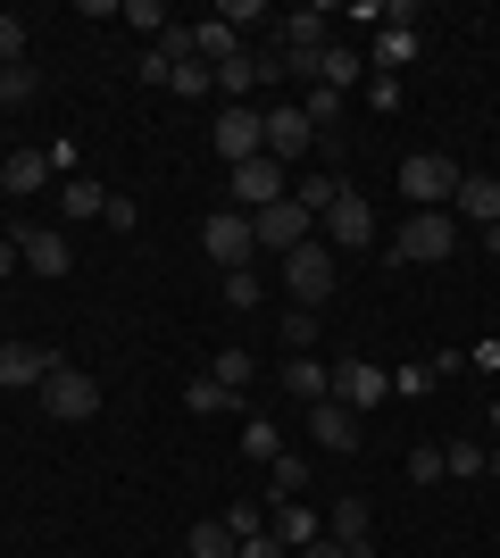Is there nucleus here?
<instances>
[{
  "label": "nucleus",
  "mask_w": 500,
  "mask_h": 558,
  "mask_svg": "<svg viewBox=\"0 0 500 558\" xmlns=\"http://www.w3.org/2000/svg\"><path fill=\"white\" fill-rule=\"evenodd\" d=\"M184 409H192V417H225V409H242V400L225 392L217 375H192V384H184Z\"/></svg>",
  "instance_id": "21"
},
{
  "label": "nucleus",
  "mask_w": 500,
  "mask_h": 558,
  "mask_svg": "<svg viewBox=\"0 0 500 558\" xmlns=\"http://www.w3.org/2000/svg\"><path fill=\"white\" fill-rule=\"evenodd\" d=\"M217 17L234 25V34H251V25H267V9H259V0H225V9H217Z\"/></svg>",
  "instance_id": "37"
},
{
  "label": "nucleus",
  "mask_w": 500,
  "mask_h": 558,
  "mask_svg": "<svg viewBox=\"0 0 500 558\" xmlns=\"http://www.w3.org/2000/svg\"><path fill=\"white\" fill-rule=\"evenodd\" d=\"M408 484H442V450H408Z\"/></svg>",
  "instance_id": "39"
},
{
  "label": "nucleus",
  "mask_w": 500,
  "mask_h": 558,
  "mask_svg": "<svg viewBox=\"0 0 500 558\" xmlns=\"http://www.w3.org/2000/svg\"><path fill=\"white\" fill-rule=\"evenodd\" d=\"M34 93H42V75H34V68H0V117H9V109H25Z\"/></svg>",
  "instance_id": "29"
},
{
  "label": "nucleus",
  "mask_w": 500,
  "mask_h": 558,
  "mask_svg": "<svg viewBox=\"0 0 500 558\" xmlns=\"http://www.w3.org/2000/svg\"><path fill=\"white\" fill-rule=\"evenodd\" d=\"M383 392H392V384H383L376 359H342V367H333V400H342V409H376Z\"/></svg>",
  "instance_id": "14"
},
{
  "label": "nucleus",
  "mask_w": 500,
  "mask_h": 558,
  "mask_svg": "<svg viewBox=\"0 0 500 558\" xmlns=\"http://www.w3.org/2000/svg\"><path fill=\"white\" fill-rule=\"evenodd\" d=\"M42 409H50V425H84L100 409V384L84 367H68V359H59V367L42 375Z\"/></svg>",
  "instance_id": "3"
},
{
  "label": "nucleus",
  "mask_w": 500,
  "mask_h": 558,
  "mask_svg": "<svg viewBox=\"0 0 500 558\" xmlns=\"http://www.w3.org/2000/svg\"><path fill=\"white\" fill-rule=\"evenodd\" d=\"M134 75H143V84H175V59H167V50H143V68H134Z\"/></svg>",
  "instance_id": "41"
},
{
  "label": "nucleus",
  "mask_w": 500,
  "mask_h": 558,
  "mask_svg": "<svg viewBox=\"0 0 500 558\" xmlns=\"http://www.w3.org/2000/svg\"><path fill=\"white\" fill-rule=\"evenodd\" d=\"M484 459H492L484 442H451L442 450V475H484Z\"/></svg>",
  "instance_id": "33"
},
{
  "label": "nucleus",
  "mask_w": 500,
  "mask_h": 558,
  "mask_svg": "<svg viewBox=\"0 0 500 558\" xmlns=\"http://www.w3.org/2000/svg\"><path fill=\"white\" fill-rule=\"evenodd\" d=\"M50 184V150H17V159H0V192H42Z\"/></svg>",
  "instance_id": "20"
},
{
  "label": "nucleus",
  "mask_w": 500,
  "mask_h": 558,
  "mask_svg": "<svg viewBox=\"0 0 500 558\" xmlns=\"http://www.w3.org/2000/svg\"><path fill=\"white\" fill-rule=\"evenodd\" d=\"M0 68H25V17L0 9Z\"/></svg>",
  "instance_id": "34"
},
{
  "label": "nucleus",
  "mask_w": 500,
  "mask_h": 558,
  "mask_svg": "<svg viewBox=\"0 0 500 558\" xmlns=\"http://www.w3.org/2000/svg\"><path fill=\"white\" fill-rule=\"evenodd\" d=\"M317 226H326V251H367V242H376V209H367L351 184H342V201H333Z\"/></svg>",
  "instance_id": "7"
},
{
  "label": "nucleus",
  "mask_w": 500,
  "mask_h": 558,
  "mask_svg": "<svg viewBox=\"0 0 500 558\" xmlns=\"http://www.w3.org/2000/svg\"><path fill=\"white\" fill-rule=\"evenodd\" d=\"M358 75H367V59H358V50H342V43H333L326 59H317V84H326V93H351Z\"/></svg>",
  "instance_id": "22"
},
{
  "label": "nucleus",
  "mask_w": 500,
  "mask_h": 558,
  "mask_svg": "<svg viewBox=\"0 0 500 558\" xmlns=\"http://www.w3.org/2000/svg\"><path fill=\"white\" fill-rule=\"evenodd\" d=\"M333 283H342V276H333V251L317 242V233L301 242V251H284V292H292L301 308H326V301H333Z\"/></svg>",
  "instance_id": "1"
},
{
  "label": "nucleus",
  "mask_w": 500,
  "mask_h": 558,
  "mask_svg": "<svg viewBox=\"0 0 500 558\" xmlns=\"http://www.w3.org/2000/svg\"><path fill=\"white\" fill-rule=\"evenodd\" d=\"M333 550L342 558H376V509H367V500H333Z\"/></svg>",
  "instance_id": "11"
},
{
  "label": "nucleus",
  "mask_w": 500,
  "mask_h": 558,
  "mask_svg": "<svg viewBox=\"0 0 500 558\" xmlns=\"http://www.w3.org/2000/svg\"><path fill=\"white\" fill-rule=\"evenodd\" d=\"M267 534L284 542V550H309V542H317V517L301 509V500H284V509H276V525H267Z\"/></svg>",
  "instance_id": "23"
},
{
  "label": "nucleus",
  "mask_w": 500,
  "mask_h": 558,
  "mask_svg": "<svg viewBox=\"0 0 500 558\" xmlns=\"http://www.w3.org/2000/svg\"><path fill=\"white\" fill-rule=\"evenodd\" d=\"M209 142H217V159H225V167L259 159V150H267V109H234V100H225L217 125H209Z\"/></svg>",
  "instance_id": "5"
},
{
  "label": "nucleus",
  "mask_w": 500,
  "mask_h": 558,
  "mask_svg": "<svg viewBox=\"0 0 500 558\" xmlns=\"http://www.w3.org/2000/svg\"><path fill=\"white\" fill-rule=\"evenodd\" d=\"M317 342V308H292L284 317V350H309Z\"/></svg>",
  "instance_id": "36"
},
{
  "label": "nucleus",
  "mask_w": 500,
  "mask_h": 558,
  "mask_svg": "<svg viewBox=\"0 0 500 558\" xmlns=\"http://www.w3.org/2000/svg\"><path fill=\"white\" fill-rule=\"evenodd\" d=\"M459 226H500V175H459Z\"/></svg>",
  "instance_id": "15"
},
{
  "label": "nucleus",
  "mask_w": 500,
  "mask_h": 558,
  "mask_svg": "<svg viewBox=\"0 0 500 558\" xmlns=\"http://www.w3.org/2000/svg\"><path fill=\"white\" fill-rule=\"evenodd\" d=\"M59 209H68V217H100V209H109V192H100L93 175H75V184H68V201H59Z\"/></svg>",
  "instance_id": "31"
},
{
  "label": "nucleus",
  "mask_w": 500,
  "mask_h": 558,
  "mask_svg": "<svg viewBox=\"0 0 500 558\" xmlns=\"http://www.w3.org/2000/svg\"><path fill=\"white\" fill-rule=\"evenodd\" d=\"M242 450H251V459H276V450H284V442H276V425H267V417H251V425H242Z\"/></svg>",
  "instance_id": "35"
},
{
  "label": "nucleus",
  "mask_w": 500,
  "mask_h": 558,
  "mask_svg": "<svg viewBox=\"0 0 500 558\" xmlns=\"http://www.w3.org/2000/svg\"><path fill=\"white\" fill-rule=\"evenodd\" d=\"M50 367H59V359H50L42 342H0V384H9V392H42Z\"/></svg>",
  "instance_id": "12"
},
{
  "label": "nucleus",
  "mask_w": 500,
  "mask_h": 558,
  "mask_svg": "<svg viewBox=\"0 0 500 558\" xmlns=\"http://www.w3.org/2000/svg\"><path fill=\"white\" fill-rule=\"evenodd\" d=\"M251 84H259V75H251V50H234V59L217 68V93H234V109H251Z\"/></svg>",
  "instance_id": "28"
},
{
  "label": "nucleus",
  "mask_w": 500,
  "mask_h": 558,
  "mask_svg": "<svg viewBox=\"0 0 500 558\" xmlns=\"http://www.w3.org/2000/svg\"><path fill=\"white\" fill-rule=\"evenodd\" d=\"M317 150V125H309V109L301 100H284V109H267V159H309Z\"/></svg>",
  "instance_id": "9"
},
{
  "label": "nucleus",
  "mask_w": 500,
  "mask_h": 558,
  "mask_svg": "<svg viewBox=\"0 0 500 558\" xmlns=\"http://www.w3.org/2000/svg\"><path fill=\"white\" fill-rule=\"evenodd\" d=\"M118 25H134V34H150V43H159V34H167L175 17H167L159 0H125V9H118Z\"/></svg>",
  "instance_id": "30"
},
{
  "label": "nucleus",
  "mask_w": 500,
  "mask_h": 558,
  "mask_svg": "<svg viewBox=\"0 0 500 558\" xmlns=\"http://www.w3.org/2000/svg\"><path fill=\"white\" fill-rule=\"evenodd\" d=\"M408 59H417V34H392V25H383L376 34V75H401Z\"/></svg>",
  "instance_id": "27"
},
{
  "label": "nucleus",
  "mask_w": 500,
  "mask_h": 558,
  "mask_svg": "<svg viewBox=\"0 0 500 558\" xmlns=\"http://www.w3.org/2000/svg\"><path fill=\"white\" fill-rule=\"evenodd\" d=\"M9 267H17V242H0V276H9Z\"/></svg>",
  "instance_id": "46"
},
{
  "label": "nucleus",
  "mask_w": 500,
  "mask_h": 558,
  "mask_svg": "<svg viewBox=\"0 0 500 558\" xmlns=\"http://www.w3.org/2000/svg\"><path fill=\"white\" fill-rule=\"evenodd\" d=\"M392 392H408V400L434 392V367H401V375H392Z\"/></svg>",
  "instance_id": "42"
},
{
  "label": "nucleus",
  "mask_w": 500,
  "mask_h": 558,
  "mask_svg": "<svg viewBox=\"0 0 500 558\" xmlns=\"http://www.w3.org/2000/svg\"><path fill=\"white\" fill-rule=\"evenodd\" d=\"M309 226H317V217L301 209V201H276V209H259V217H251L259 251H276V258H284V251H301V242H309Z\"/></svg>",
  "instance_id": "10"
},
{
  "label": "nucleus",
  "mask_w": 500,
  "mask_h": 558,
  "mask_svg": "<svg viewBox=\"0 0 500 558\" xmlns=\"http://www.w3.org/2000/svg\"><path fill=\"white\" fill-rule=\"evenodd\" d=\"M492 434H500V400H492Z\"/></svg>",
  "instance_id": "48"
},
{
  "label": "nucleus",
  "mask_w": 500,
  "mask_h": 558,
  "mask_svg": "<svg viewBox=\"0 0 500 558\" xmlns=\"http://www.w3.org/2000/svg\"><path fill=\"white\" fill-rule=\"evenodd\" d=\"M234 558H292V550H284V542H276V534H251V542H242Z\"/></svg>",
  "instance_id": "44"
},
{
  "label": "nucleus",
  "mask_w": 500,
  "mask_h": 558,
  "mask_svg": "<svg viewBox=\"0 0 500 558\" xmlns=\"http://www.w3.org/2000/svg\"><path fill=\"white\" fill-rule=\"evenodd\" d=\"M317 450H358V409L317 400Z\"/></svg>",
  "instance_id": "19"
},
{
  "label": "nucleus",
  "mask_w": 500,
  "mask_h": 558,
  "mask_svg": "<svg viewBox=\"0 0 500 558\" xmlns=\"http://www.w3.org/2000/svg\"><path fill=\"white\" fill-rule=\"evenodd\" d=\"M401 192L417 201V209H451V201H459V159H442V150L401 159Z\"/></svg>",
  "instance_id": "4"
},
{
  "label": "nucleus",
  "mask_w": 500,
  "mask_h": 558,
  "mask_svg": "<svg viewBox=\"0 0 500 558\" xmlns=\"http://www.w3.org/2000/svg\"><path fill=\"white\" fill-rule=\"evenodd\" d=\"M9 242H17V258H34V276H50V283H59V276H68V267H75V251H68V233L17 226V233H9Z\"/></svg>",
  "instance_id": "13"
},
{
  "label": "nucleus",
  "mask_w": 500,
  "mask_h": 558,
  "mask_svg": "<svg viewBox=\"0 0 500 558\" xmlns=\"http://www.w3.org/2000/svg\"><path fill=\"white\" fill-rule=\"evenodd\" d=\"M292 201H301L309 217H326L333 201H342V175H326V167H317V175H301V184H292Z\"/></svg>",
  "instance_id": "24"
},
{
  "label": "nucleus",
  "mask_w": 500,
  "mask_h": 558,
  "mask_svg": "<svg viewBox=\"0 0 500 558\" xmlns=\"http://www.w3.org/2000/svg\"><path fill=\"white\" fill-rule=\"evenodd\" d=\"M451 251H459L451 209H417L401 233H392V258H408V267H434V258H451Z\"/></svg>",
  "instance_id": "2"
},
{
  "label": "nucleus",
  "mask_w": 500,
  "mask_h": 558,
  "mask_svg": "<svg viewBox=\"0 0 500 558\" xmlns=\"http://www.w3.org/2000/svg\"><path fill=\"white\" fill-rule=\"evenodd\" d=\"M292 558H342V550H333V542H309V550H292Z\"/></svg>",
  "instance_id": "45"
},
{
  "label": "nucleus",
  "mask_w": 500,
  "mask_h": 558,
  "mask_svg": "<svg viewBox=\"0 0 500 558\" xmlns=\"http://www.w3.org/2000/svg\"><path fill=\"white\" fill-rule=\"evenodd\" d=\"M100 217H109V226H118V233H134V217H143V209H134L125 192H109V209H100Z\"/></svg>",
  "instance_id": "43"
},
{
  "label": "nucleus",
  "mask_w": 500,
  "mask_h": 558,
  "mask_svg": "<svg viewBox=\"0 0 500 558\" xmlns=\"http://www.w3.org/2000/svg\"><path fill=\"white\" fill-rule=\"evenodd\" d=\"M209 375L242 400V392H251V350H209Z\"/></svg>",
  "instance_id": "26"
},
{
  "label": "nucleus",
  "mask_w": 500,
  "mask_h": 558,
  "mask_svg": "<svg viewBox=\"0 0 500 558\" xmlns=\"http://www.w3.org/2000/svg\"><path fill=\"white\" fill-rule=\"evenodd\" d=\"M234 50H242V34L225 17H200V25H192V59H200V68H225Z\"/></svg>",
  "instance_id": "18"
},
{
  "label": "nucleus",
  "mask_w": 500,
  "mask_h": 558,
  "mask_svg": "<svg viewBox=\"0 0 500 558\" xmlns=\"http://www.w3.org/2000/svg\"><path fill=\"white\" fill-rule=\"evenodd\" d=\"M234 201H242V217H259V209H276V201H292V167L284 159H242L234 167Z\"/></svg>",
  "instance_id": "6"
},
{
  "label": "nucleus",
  "mask_w": 500,
  "mask_h": 558,
  "mask_svg": "<svg viewBox=\"0 0 500 558\" xmlns=\"http://www.w3.org/2000/svg\"><path fill=\"white\" fill-rule=\"evenodd\" d=\"M301 492H309V459H301V450H276V459H267V500L284 509V500H301Z\"/></svg>",
  "instance_id": "16"
},
{
  "label": "nucleus",
  "mask_w": 500,
  "mask_h": 558,
  "mask_svg": "<svg viewBox=\"0 0 500 558\" xmlns=\"http://www.w3.org/2000/svg\"><path fill=\"white\" fill-rule=\"evenodd\" d=\"M401 75H376V84H367V109H383V117H392V109H401Z\"/></svg>",
  "instance_id": "38"
},
{
  "label": "nucleus",
  "mask_w": 500,
  "mask_h": 558,
  "mask_svg": "<svg viewBox=\"0 0 500 558\" xmlns=\"http://www.w3.org/2000/svg\"><path fill=\"white\" fill-rule=\"evenodd\" d=\"M184 550H192V558H234L242 542L225 534V517H209V525H192V534H184Z\"/></svg>",
  "instance_id": "25"
},
{
  "label": "nucleus",
  "mask_w": 500,
  "mask_h": 558,
  "mask_svg": "<svg viewBox=\"0 0 500 558\" xmlns=\"http://www.w3.org/2000/svg\"><path fill=\"white\" fill-rule=\"evenodd\" d=\"M200 242H209V258L225 267V276H242V267H251V251H259V233H251V217H242V209L209 217V226H200Z\"/></svg>",
  "instance_id": "8"
},
{
  "label": "nucleus",
  "mask_w": 500,
  "mask_h": 558,
  "mask_svg": "<svg viewBox=\"0 0 500 558\" xmlns=\"http://www.w3.org/2000/svg\"><path fill=\"white\" fill-rule=\"evenodd\" d=\"M167 93H184V100L217 93V68H200V59H184V68H175V84H167Z\"/></svg>",
  "instance_id": "32"
},
{
  "label": "nucleus",
  "mask_w": 500,
  "mask_h": 558,
  "mask_svg": "<svg viewBox=\"0 0 500 558\" xmlns=\"http://www.w3.org/2000/svg\"><path fill=\"white\" fill-rule=\"evenodd\" d=\"M284 392L317 409V400H333V367L326 359H284Z\"/></svg>",
  "instance_id": "17"
},
{
  "label": "nucleus",
  "mask_w": 500,
  "mask_h": 558,
  "mask_svg": "<svg viewBox=\"0 0 500 558\" xmlns=\"http://www.w3.org/2000/svg\"><path fill=\"white\" fill-rule=\"evenodd\" d=\"M484 242H492V251H500V226H484Z\"/></svg>",
  "instance_id": "47"
},
{
  "label": "nucleus",
  "mask_w": 500,
  "mask_h": 558,
  "mask_svg": "<svg viewBox=\"0 0 500 558\" xmlns=\"http://www.w3.org/2000/svg\"><path fill=\"white\" fill-rule=\"evenodd\" d=\"M259 301V276H251V267H242V276H225V308H251Z\"/></svg>",
  "instance_id": "40"
}]
</instances>
